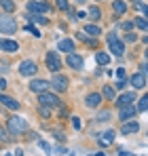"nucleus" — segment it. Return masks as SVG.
<instances>
[{
    "instance_id": "obj_1",
    "label": "nucleus",
    "mask_w": 148,
    "mask_h": 156,
    "mask_svg": "<svg viewBox=\"0 0 148 156\" xmlns=\"http://www.w3.org/2000/svg\"><path fill=\"white\" fill-rule=\"evenodd\" d=\"M6 131L13 135V137H17V135H21L28 131V120L21 118V116H11L9 120H6Z\"/></svg>"
},
{
    "instance_id": "obj_2",
    "label": "nucleus",
    "mask_w": 148,
    "mask_h": 156,
    "mask_svg": "<svg viewBox=\"0 0 148 156\" xmlns=\"http://www.w3.org/2000/svg\"><path fill=\"white\" fill-rule=\"evenodd\" d=\"M17 30V23L11 15H0V32L2 34H13Z\"/></svg>"
},
{
    "instance_id": "obj_3",
    "label": "nucleus",
    "mask_w": 148,
    "mask_h": 156,
    "mask_svg": "<svg viewBox=\"0 0 148 156\" xmlns=\"http://www.w3.org/2000/svg\"><path fill=\"white\" fill-rule=\"evenodd\" d=\"M38 101H40V105H45V108H55V105L61 104V101H59V97H57V95H53V93H49V91L38 93Z\"/></svg>"
},
{
    "instance_id": "obj_4",
    "label": "nucleus",
    "mask_w": 148,
    "mask_h": 156,
    "mask_svg": "<svg viewBox=\"0 0 148 156\" xmlns=\"http://www.w3.org/2000/svg\"><path fill=\"white\" fill-rule=\"evenodd\" d=\"M45 61H47V70H51L53 74H57V72H59V68H61V59L57 57V53H55V51L47 53Z\"/></svg>"
},
{
    "instance_id": "obj_5",
    "label": "nucleus",
    "mask_w": 148,
    "mask_h": 156,
    "mask_svg": "<svg viewBox=\"0 0 148 156\" xmlns=\"http://www.w3.org/2000/svg\"><path fill=\"white\" fill-rule=\"evenodd\" d=\"M108 47H110V51L114 53L117 57H121L125 53V44L117 38V34H110V36H108Z\"/></svg>"
},
{
    "instance_id": "obj_6",
    "label": "nucleus",
    "mask_w": 148,
    "mask_h": 156,
    "mask_svg": "<svg viewBox=\"0 0 148 156\" xmlns=\"http://www.w3.org/2000/svg\"><path fill=\"white\" fill-rule=\"evenodd\" d=\"M25 9L30 11V13H49V4L47 2H43V0H30L28 4H25Z\"/></svg>"
},
{
    "instance_id": "obj_7",
    "label": "nucleus",
    "mask_w": 148,
    "mask_h": 156,
    "mask_svg": "<svg viewBox=\"0 0 148 156\" xmlns=\"http://www.w3.org/2000/svg\"><path fill=\"white\" fill-rule=\"evenodd\" d=\"M36 72H38V66H36L34 61H28V59H25V61L19 63V74H21V76H34Z\"/></svg>"
},
{
    "instance_id": "obj_8",
    "label": "nucleus",
    "mask_w": 148,
    "mask_h": 156,
    "mask_svg": "<svg viewBox=\"0 0 148 156\" xmlns=\"http://www.w3.org/2000/svg\"><path fill=\"white\" fill-rule=\"evenodd\" d=\"M114 137H117L114 129H108V131H104L102 135H98V144L99 146H110V144L114 141Z\"/></svg>"
},
{
    "instance_id": "obj_9",
    "label": "nucleus",
    "mask_w": 148,
    "mask_h": 156,
    "mask_svg": "<svg viewBox=\"0 0 148 156\" xmlns=\"http://www.w3.org/2000/svg\"><path fill=\"white\" fill-rule=\"evenodd\" d=\"M66 63H68L70 68H74V70H80V68H83V57H80V55H76V53H68Z\"/></svg>"
},
{
    "instance_id": "obj_10",
    "label": "nucleus",
    "mask_w": 148,
    "mask_h": 156,
    "mask_svg": "<svg viewBox=\"0 0 148 156\" xmlns=\"http://www.w3.org/2000/svg\"><path fill=\"white\" fill-rule=\"evenodd\" d=\"M51 84H53L55 91H66V89H68V78L61 76V74H55V78H53Z\"/></svg>"
},
{
    "instance_id": "obj_11",
    "label": "nucleus",
    "mask_w": 148,
    "mask_h": 156,
    "mask_svg": "<svg viewBox=\"0 0 148 156\" xmlns=\"http://www.w3.org/2000/svg\"><path fill=\"white\" fill-rule=\"evenodd\" d=\"M0 49H2V51H6V53H17V51H19V42L0 38Z\"/></svg>"
},
{
    "instance_id": "obj_12",
    "label": "nucleus",
    "mask_w": 148,
    "mask_h": 156,
    "mask_svg": "<svg viewBox=\"0 0 148 156\" xmlns=\"http://www.w3.org/2000/svg\"><path fill=\"white\" fill-rule=\"evenodd\" d=\"M49 87H51V82H47V80H32V82H30V89H32L34 93H45Z\"/></svg>"
},
{
    "instance_id": "obj_13",
    "label": "nucleus",
    "mask_w": 148,
    "mask_h": 156,
    "mask_svg": "<svg viewBox=\"0 0 148 156\" xmlns=\"http://www.w3.org/2000/svg\"><path fill=\"white\" fill-rule=\"evenodd\" d=\"M119 116H121V120H123V122H127L129 118H133V116H135V108H133L131 104H129V105H121Z\"/></svg>"
},
{
    "instance_id": "obj_14",
    "label": "nucleus",
    "mask_w": 148,
    "mask_h": 156,
    "mask_svg": "<svg viewBox=\"0 0 148 156\" xmlns=\"http://www.w3.org/2000/svg\"><path fill=\"white\" fill-rule=\"evenodd\" d=\"M129 82H131L133 89H142V87H146V76L144 74H133L129 78Z\"/></svg>"
},
{
    "instance_id": "obj_15",
    "label": "nucleus",
    "mask_w": 148,
    "mask_h": 156,
    "mask_svg": "<svg viewBox=\"0 0 148 156\" xmlns=\"http://www.w3.org/2000/svg\"><path fill=\"white\" fill-rule=\"evenodd\" d=\"M85 104H87V108H98L102 104V95L99 93H89L87 99H85Z\"/></svg>"
},
{
    "instance_id": "obj_16",
    "label": "nucleus",
    "mask_w": 148,
    "mask_h": 156,
    "mask_svg": "<svg viewBox=\"0 0 148 156\" xmlns=\"http://www.w3.org/2000/svg\"><path fill=\"white\" fill-rule=\"evenodd\" d=\"M0 101L4 108H11V110H19V101H15L13 97H9V95H0Z\"/></svg>"
},
{
    "instance_id": "obj_17",
    "label": "nucleus",
    "mask_w": 148,
    "mask_h": 156,
    "mask_svg": "<svg viewBox=\"0 0 148 156\" xmlns=\"http://www.w3.org/2000/svg\"><path fill=\"white\" fill-rule=\"evenodd\" d=\"M57 49L64 51V53H72L74 51V42H72V40H68V38H64V40L57 42Z\"/></svg>"
},
{
    "instance_id": "obj_18",
    "label": "nucleus",
    "mask_w": 148,
    "mask_h": 156,
    "mask_svg": "<svg viewBox=\"0 0 148 156\" xmlns=\"http://www.w3.org/2000/svg\"><path fill=\"white\" fill-rule=\"evenodd\" d=\"M138 131H140V125H138V122H129V120H127L123 125V129H121V133H123V135H129V133H138Z\"/></svg>"
},
{
    "instance_id": "obj_19",
    "label": "nucleus",
    "mask_w": 148,
    "mask_h": 156,
    "mask_svg": "<svg viewBox=\"0 0 148 156\" xmlns=\"http://www.w3.org/2000/svg\"><path fill=\"white\" fill-rule=\"evenodd\" d=\"M133 101H135V95H133V93H125V95L119 97L117 104H119V105H129V104H133Z\"/></svg>"
},
{
    "instance_id": "obj_20",
    "label": "nucleus",
    "mask_w": 148,
    "mask_h": 156,
    "mask_svg": "<svg viewBox=\"0 0 148 156\" xmlns=\"http://www.w3.org/2000/svg\"><path fill=\"white\" fill-rule=\"evenodd\" d=\"M112 9H114L117 15H123L125 11H127V4H125L123 0H114V2H112Z\"/></svg>"
},
{
    "instance_id": "obj_21",
    "label": "nucleus",
    "mask_w": 148,
    "mask_h": 156,
    "mask_svg": "<svg viewBox=\"0 0 148 156\" xmlns=\"http://www.w3.org/2000/svg\"><path fill=\"white\" fill-rule=\"evenodd\" d=\"M104 97H106V99H110V101H112V99H114V97H117V89H114V87H112V84H106V87H104Z\"/></svg>"
},
{
    "instance_id": "obj_22",
    "label": "nucleus",
    "mask_w": 148,
    "mask_h": 156,
    "mask_svg": "<svg viewBox=\"0 0 148 156\" xmlns=\"http://www.w3.org/2000/svg\"><path fill=\"white\" fill-rule=\"evenodd\" d=\"M95 61H98L99 66H106V63L110 61V55L104 53V51H98V53H95Z\"/></svg>"
},
{
    "instance_id": "obj_23",
    "label": "nucleus",
    "mask_w": 148,
    "mask_h": 156,
    "mask_svg": "<svg viewBox=\"0 0 148 156\" xmlns=\"http://www.w3.org/2000/svg\"><path fill=\"white\" fill-rule=\"evenodd\" d=\"M0 6H2L6 13H13V11H15V2H13V0H0Z\"/></svg>"
},
{
    "instance_id": "obj_24",
    "label": "nucleus",
    "mask_w": 148,
    "mask_h": 156,
    "mask_svg": "<svg viewBox=\"0 0 148 156\" xmlns=\"http://www.w3.org/2000/svg\"><path fill=\"white\" fill-rule=\"evenodd\" d=\"M85 32H87L89 36H93V38H98V34H102V30H99L98 26H93V23H91V26H85Z\"/></svg>"
},
{
    "instance_id": "obj_25",
    "label": "nucleus",
    "mask_w": 148,
    "mask_h": 156,
    "mask_svg": "<svg viewBox=\"0 0 148 156\" xmlns=\"http://www.w3.org/2000/svg\"><path fill=\"white\" fill-rule=\"evenodd\" d=\"M25 19H28V21H34V23H47V19L40 17V15H36V13H30Z\"/></svg>"
},
{
    "instance_id": "obj_26",
    "label": "nucleus",
    "mask_w": 148,
    "mask_h": 156,
    "mask_svg": "<svg viewBox=\"0 0 148 156\" xmlns=\"http://www.w3.org/2000/svg\"><path fill=\"white\" fill-rule=\"evenodd\" d=\"M138 110H140V112H146V110H148V93L144 95V97H142V99H140V104H138Z\"/></svg>"
},
{
    "instance_id": "obj_27",
    "label": "nucleus",
    "mask_w": 148,
    "mask_h": 156,
    "mask_svg": "<svg viewBox=\"0 0 148 156\" xmlns=\"http://www.w3.org/2000/svg\"><path fill=\"white\" fill-rule=\"evenodd\" d=\"M135 26L140 27V30H144V32H148V19H144V17L135 19Z\"/></svg>"
},
{
    "instance_id": "obj_28",
    "label": "nucleus",
    "mask_w": 148,
    "mask_h": 156,
    "mask_svg": "<svg viewBox=\"0 0 148 156\" xmlns=\"http://www.w3.org/2000/svg\"><path fill=\"white\" fill-rule=\"evenodd\" d=\"M89 15H91L93 19H99V17H102V11H99L98 6H91V9H89Z\"/></svg>"
},
{
    "instance_id": "obj_29",
    "label": "nucleus",
    "mask_w": 148,
    "mask_h": 156,
    "mask_svg": "<svg viewBox=\"0 0 148 156\" xmlns=\"http://www.w3.org/2000/svg\"><path fill=\"white\" fill-rule=\"evenodd\" d=\"M25 32H30V34H34V36H40V34H38V27H34L32 23H25Z\"/></svg>"
},
{
    "instance_id": "obj_30",
    "label": "nucleus",
    "mask_w": 148,
    "mask_h": 156,
    "mask_svg": "<svg viewBox=\"0 0 148 156\" xmlns=\"http://www.w3.org/2000/svg\"><path fill=\"white\" fill-rule=\"evenodd\" d=\"M135 6H138V9H140V11H142V13L146 15V19H148V6H146V4H142L140 0H135Z\"/></svg>"
},
{
    "instance_id": "obj_31",
    "label": "nucleus",
    "mask_w": 148,
    "mask_h": 156,
    "mask_svg": "<svg viewBox=\"0 0 148 156\" xmlns=\"http://www.w3.org/2000/svg\"><path fill=\"white\" fill-rule=\"evenodd\" d=\"M57 9H61V11H68L70 6H68V0H57Z\"/></svg>"
},
{
    "instance_id": "obj_32",
    "label": "nucleus",
    "mask_w": 148,
    "mask_h": 156,
    "mask_svg": "<svg viewBox=\"0 0 148 156\" xmlns=\"http://www.w3.org/2000/svg\"><path fill=\"white\" fill-rule=\"evenodd\" d=\"M6 133H9V131L4 129V127H0V141H6V139H9V135H6Z\"/></svg>"
},
{
    "instance_id": "obj_33",
    "label": "nucleus",
    "mask_w": 148,
    "mask_h": 156,
    "mask_svg": "<svg viewBox=\"0 0 148 156\" xmlns=\"http://www.w3.org/2000/svg\"><path fill=\"white\" fill-rule=\"evenodd\" d=\"M140 74L148 76V63H142V66H140Z\"/></svg>"
},
{
    "instance_id": "obj_34",
    "label": "nucleus",
    "mask_w": 148,
    "mask_h": 156,
    "mask_svg": "<svg viewBox=\"0 0 148 156\" xmlns=\"http://www.w3.org/2000/svg\"><path fill=\"white\" fill-rule=\"evenodd\" d=\"M108 118H110V112H102L98 116V120H108Z\"/></svg>"
},
{
    "instance_id": "obj_35",
    "label": "nucleus",
    "mask_w": 148,
    "mask_h": 156,
    "mask_svg": "<svg viewBox=\"0 0 148 156\" xmlns=\"http://www.w3.org/2000/svg\"><path fill=\"white\" fill-rule=\"evenodd\" d=\"M72 125L74 129H80V118H72Z\"/></svg>"
},
{
    "instance_id": "obj_36",
    "label": "nucleus",
    "mask_w": 148,
    "mask_h": 156,
    "mask_svg": "<svg viewBox=\"0 0 148 156\" xmlns=\"http://www.w3.org/2000/svg\"><path fill=\"white\" fill-rule=\"evenodd\" d=\"M125 40H127V42H135V36H133V34H127Z\"/></svg>"
},
{
    "instance_id": "obj_37",
    "label": "nucleus",
    "mask_w": 148,
    "mask_h": 156,
    "mask_svg": "<svg viewBox=\"0 0 148 156\" xmlns=\"http://www.w3.org/2000/svg\"><path fill=\"white\" fill-rule=\"evenodd\" d=\"M117 76H119V78H125V70H123V68H119V70H117Z\"/></svg>"
},
{
    "instance_id": "obj_38",
    "label": "nucleus",
    "mask_w": 148,
    "mask_h": 156,
    "mask_svg": "<svg viewBox=\"0 0 148 156\" xmlns=\"http://www.w3.org/2000/svg\"><path fill=\"white\" fill-rule=\"evenodd\" d=\"M40 114H43V116H45V118H47V116H49V110H47V108H45V105H43V108H40Z\"/></svg>"
},
{
    "instance_id": "obj_39",
    "label": "nucleus",
    "mask_w": 148,
    "mask_h": 156,
    "mask_svg": "<svg viewBox=\"0 0 148 156\" xmlns=\"http://www.w3.org/2000/svg\"><path fill=\"white\" fill-rule=\"evenodd\" d=\"M4 89H6V80H4V78H0V91H4Z\"/></svg>"
},
{
    "instance_id": "obj_40",
    "label": "nucleus",
    "mask_w": 148,
    "mask_h": 156,
    "mask_svg": "<svg viewBox=\"0 0 148 156\" xmlns=\"http://www.w3.org/2000/svg\"><path fill=\"white\" fill-rule=\"evenodd\" d=\"M123 87H125V82H123V80H119V82L114 84V89H123Z\"/></svg>"
},
{
    "instance_id": "obj_41",
    "label": "nucleus",
    "mask_w": 148,
    "mask_h": 156,
    "mask_svg": "<svg viewBox=\"0 0 148 156\" xmlns=\"http://www.w3.org/2000/svg\"><path fill=\"white\" fill-rule=\"evenodd\" d=\"M15 156H24V150H15Z\"/></svg>"
},
{
    "instance_id": "obj_42",
    "label": "nucleus",
    "mask_w": 148,
    "mask_h": 156,
    "mask_svg": "<svg viewBox=\"0 0 148 156\" xmlns=\"http://www.w3.org/2000/svg\"><path fill=\"white\" fill-rule=\"evenodd\" d=\"M144 44H148V36H144Z\"/></svg>"
},
{
    "instance_id": "obj_43",
    "label": "nucleus",
    "mask_w": 148,
    "mask_h": 156,
    "mask_svg": "<svg viewBox=\"0 0 148 156\" xmlns=\"http://www.w3.org/2000/svg\"><path fill=\"white\" fill-rule=\"evenodd\" d=\"M76 2H78V4H83V2H85V0H76Z\"/></svg>"
},
{
    "instance_id": "obj_44",
    "label": "nucleus",
    "mask_w": 148,
    "mask_h": 156,
    "mask_svg": "<svg viewBox=\"0 0 148 156\" xmlns=\"http://www.w3.org/2000/svg\"><path fill=\"white\" fill-rule=\"evenodd\" d=\"M144 55H146V57H148V49H146V51H144Z\"/></svg>"
}]
</instances>
